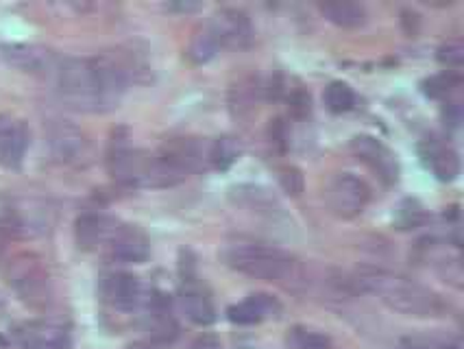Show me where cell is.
<instances>
[{"label":"cell","mask_w":464,"mask_h":349,"mask_svg":"<svg viewBox=\"0 0 464 349\" xmlns=\"http://www.w3.org/2000/svg\"><path fill=\"white\" fill-rule=\"evenodd\" d=\"M371 201V188L353 173H338L325 188V203L329 212L343 221L360 217Z\"/></svg>","instance_id":"6"},{"label":"cell","mask_w":464,"mask_h":349,"mask_svg":"<svg viewBox=\"0 0 464 349\" xmlns=\"http://www.w3.org/2000/svg\"><path fill=\"white\" fill-rule=\"evenodd\" d=\"M0 55L15 70L31 74H46V77H51L59 59L53 51L35 44H5L0 46Z\"/></svg>","instance_id":"11"},{"label":"cell","mask_w":464,"mask_h":349,"mask_svg":"<svg viewBox=\"0 0 464 349\" xmlns=\"http://www.w3.org/2000/svg\"><path fill=\"white\" fill-rule=\"evenodd\" d=\"M352 151L360 162L369 166L373 170L377 179L382 184L392 186L397 184L399 179V162L395 158V153L386 147L384 142L373 136H358L352 140Z\"/></svg>","instance_id":"9"},{"label":"cell","mask_w":464,"mask_h":349,"mask_svg":"<svg viewBox=\"0 0 464 349\" xmlns=\"http://www.w3.org/2000/svg\"><path fill=\"white\" fill-rule=\"evenodd\" d=\"M360 293H371L388 308L406 316H442L450 305L439 293L423 286L417 279H410L386 268L362 267L353 277Z\"/></svg>","instance_id":"2"},{"label":"cell","mask_w":464,"mask_h":349,"mask_svg":"<svg viewBox=\"0 0 464 349\" xmlns=\"http://www.w3.org/2000/svg\"><path fill=\"white\" fill-rule=\"evenodd\" d=\"M127 349H169V347L155 341H138V343H131Z\"/></svg>","instance_id":"31"},{"label":"cell","mask_w":464,"mask_h":349,"mask_svg":"<svg viewBox=\"0 0 464 349\" xmlns=\"http://www.w3.org/2000/svg\"><path fill=\"white\" fill-rule=\"evenodd\" d=\"M9 236L3 232V229H0V265H3L5 262V257H7V249H9Z\"/></svg>","instance_id":"32"},{"label":"cell","mask_w":464,"mask_h":349,"mask_svg":"<svg viewBox=\"0 0 464 349\" xmlns=\"http://www.w3.org/2000/svg\"><path fill=\"white\" fill-rule=\"evenodd\" d=\"M216 40L220 51L225 48H246L253 42V24L249 15L240 9H220L208 23H203Z\"/></svg>","instance_id":"7"},{"label":"cell","mask_w":464,"mask_h":349,"mask_svg":"<svg viewBox=\"0 0 464 349\" xmlns=\"http://www.w3.org/2000/svg\"><path fill=\"white\" fill-rule=\"evenodd\" d=\"M423 160L428 162L430 170L434 173L436 179L453 181L460 175V158L453 149L445 147L439 142H428L423 147Z\"/></svg>","instance_id":"19"},{"label":"cell","mask_w":464,"mask_h":349,"mask_svg":"<svg viewBox=\"0 0 464 349\" xmlns=\"http://www.w3.org/2000/svg\"><path fill=\"white\" fill-rule=\"evenodd\" d=\"M279 313H282V304H279L277 299L271 297V295L257 293L246 297L245 302L231 305V308L227 310V316H229L231 324L256 325L266 319H275V316H279Z\"/></svg>","instance_id":"15"},{"label":"cell","mask_w":464,"mask_h":349,"mask_svg":"<svg viewBox=\"0 0 464 349\" xmlns=\"http://www.w3.org/2000/svg\"><path fill=\"white\" fill-rule=\"evenodd\" d=\"M323 101H325V107L332 114H347V111H352L355 107V92L352 90V85L334 82L325 88Z\"/></svg>","instance_id":"23"},{"label":"cell","mask_w":464,"mask_h":349,"mask_svg":"<svg viewBox=\"0 0 464 349\" xmlns=\"http://www.w3.org/2000/svg\"><path fill=\"white\" fill-rule=\"evenodd\" d=\"M392 349H434V345L423 336H403L399 338Z\"/></svg>","instance_id":"29"},{"label":"cell","mask_w":464,"mask_h":349,"mask_svg":"<svg viewBox=\"0 0 464 349\" xmlns=\"http://www.w3.org/2000/svg\"><path fill=\"white\" fill-rule=\"evenodd\" d=\"M150 66L136 46H122L96 57H59L53 70L57 96L81 114H107L121 105L131 83L147 82Z\"/></svg>","instance_id":"1"},{"label":"cell","mask_w":464,"mask_h":349,"mask_svg":"<svg viewBox=\"0 0 464 349\" xmlns=\"http://www.w3.org/2000/svg\"><path fill=\"white\" fill-rule=\"evenodd\" d=\"M458 85H460V77L451 73V70H447V73L436 74L430 82H425V94L431 96V99H450L456 92Z\"/></svg>","instance_id":"26"},{"label":"cell","mask_w":464,"mask_h":349,"mask_svg":"<svg viewBox=\"0 0 464 349\" xmlns=\"http://www.w3.org/2000/svg\"><path fill=\"white\" fill-rule=\"evenodd\" d=\"M218 53H220V48H218V44H216L212 34H209L208 26L205 24L198 26V29L194 31L190 46H188V59H190L192 63H197V66H203V63L212 62Z\"/></svg>","instance_id":"21"},{"label":"cell","mask_w":464,"mask_h":349,"mask_svg":"<svg viewBox=\"0 0 464 349\" xmlns=\"http://www.w3.org/2000/svg\"><path fill=\"white\" fill-rule=\"evenodd\" d=\"M101 299L118 313H133L142 299L138 277L125 271H111L101 277Z\"/></svg>","instance_id":"10"},{"label":"cell","mask_w":464,"mask_h":349,"mask_svg":"<svg viewBox=\"0 0 464 349\" xmlns=\"http://www.w3.org/2000/svg\"><path fill=\"white\" fill-rule=\"evenodd\" d=\"M179 302L183 315H186L194 325L205 327L212 325L216 321V308L212 297H209V293L205 291L197 279L188 276V273L183 276L179 288Z\"/></svg>","instance_id":"14"},{"label":"cell","mask_w":464,"mask_h":349,"mask_svg":"<svg viewBox=\"0 0 464 349\" xmlns=\"http://www.w3.org/2000/svg\"><path fill=\"white\" fill-rule=\"evenodd\" d=\"M144 327H147L150 341L169 345L179 334V324H177L175 315H172L170 302L166 295L155 293L149 299L147 315H144Z\"/></svg>","instance_id":"13"},{"label":"cell","mask_w":464,"mask_h":349,"mask_svg":"<svg viewBox=\"0 0 464 349\" xmlns=\"http://www.w3.org/2000/svg\"><path fill=\"white\" fill-rule=\"evenodd\" d=\"M9 122H12V121H9V118L0 116V136H3V133H5V129H7Z\"/></svg>","instance_id":"33"},{"label":"cell","mask_w":464,"mask_h":349,"mask_svg":"<svg viewBox=\"0 0 464 349\" xmlns=\"http://www.w3.org/2000/svg\"><path fill=\"white\" fill-rule=\"evenodd\" d=\"M107 256L121 265H142L150 256V240L138 225L118 223L105 243Z\"/></svg>","instance_id":"8"},{"label":"cell","mask_w":464,"mask_h":349,"mask_svg":"<svg viewBox=\"0 0 464 349\" xmlns=\"http://www.w3.org/2000/svg\"><path fill=\"white\" fill-rule=\"evenodd\" d=\"M107 170L122 186L160 188L153 153L133 149L122 138H113L110 151H107Z\"/></svg>","instance_id":"4"},{"label":"cell","mask_w":464,"mask_h":349,"mask_svg":"<svg viewBox=\"0 0 464 349\" xmlns=\"http://www.w3.org/2000/svg\"><path fill=\"white\" fill-rule=\"evenodd\" d=\"M190 349H223V345H220V341L212 334H203L198 336L197 341L192 343Z\"/></svg>","instance_id":"30"},{"label":"cell","mask_w":464,"mask_h":349,"mask_svg":"<svg viewBox=\"0 0 464 349\" xmlns=\"http://www.w3.org/2000/svg\"><path fill=\"white\" fill-rule=\"evenodd\" d=\"M48 144L62 162H77L88 151V140L74 125L57 121L48 131Z\"/></svg>","instance_id":"17"},{"label":"cell","mask_w":464,"mask_h":349,"mask_svg":"<svg viewBox=\"0 0 464 349\" xmlns=\"http://www.w3.org/2000/svg\"><path fill=\"white\" fill-rule=\"evenodd\" d=\"M31 133L26 122L12 121L0 136V164L9 170H18L24 162L26 149H29Z\"/></svg>","instance_id":"18"},{"label":"cell","mask_w":464,"mask_h":349,"mask_svg":"<svg viewBox=\"0 0 464 349\" xmlns=\"http://www.w3.org/2000/svg\"><path fill=\"white\" fill-rule=\"evenodd\" d=\"M425 218H428V214H425L423 206L419 201H414V199H406L397 208L395 225L399 229H417L425 223Z\"/></svg>","instance_id":"25"},{"label":"cell","mask_w":464,"mask_h":349,"mask_svg":"<svg viewBox=\"0 0 464 349\" xmlns=\"http://www.w3.org/2000/svg\"><path fill=\"white\" fill-rule=\"evenodd\" d=\"M279 184L284 186V190L288 192V195H299L301 190H304V177L293 166H285V169L279 170Z\"/></svg>","instance_id":"28"},{"label":"cell","mask_w":464,"mask_h":349,"mask_svg":"<svg viewBox=\"0 0 464 349\" xmlns=\"http://www.w3.org/2000/svg\"><path fill=\"white\" fill-rule=\"evenodd\" d=\"M220 257L229 268L253 279L290 284L301 277V267L295 256L279 247L256 243V240H234L227 243Z\"/></svg>","instance_id":"3"},{"label":"cell","mask_w":464,"mask_h":349,"mask_svg":"<svg viewBox=\"0 0 464 349\" xmlns=\"http://www.w3.org/2000/svg\"><path fill=\"white\" fill-rule=\"evenodd\" d=\"M5 277L20 302L31 308H44L51 299V277H48L44 260L37 254L14 256L5 265Z\"/></svg>","instance_id":"5"},{"label":"cell","mask_w":464,"mask_h":349,"mask_svg":"<svg viewBox=\"0 0 464 349\" xmlns=\"http://www.w3.org/2000/svg\"><path fill=\"white\" fill-rule=\"evenodd\" d=\"M288 349H329V338L310 327H293L285 336Z\"/></svg>","instance_id":"24"},{"label":"cell","mask_w":464,"mask_h":349,"mask_svg":"<svg viewBox=\"0 0 464 349\" xmlns=\"http://www.w3.org/2000/svg\"><path fill=\"white\" fill-rule=\"evenodd\" d=\"M439 62L442 66L451 68L453 70H460L462 68V62H464V46L460 42H447V44H442L439 48Z\"/></svg>","instance_id":"27"},{"label":"cell","mask_w":464,"mask_h":349,"mask_svg":"<svg viewBox=\"0 0 464 349\" xmlns=\"http://www.w3.org/2000/svg\"><path fill=\"white\" fill-rule=\"evenodd\" d=\"M15 349H70L68 327L57 321H34L15 332Z\"/></svg>","instance_id":"12"},{"label":"cell","mask_w":464,"mask_h":349,"mask_svg":"<svg viewBox=\"0 0 464 349\" xmlns=\"http://www.w3.org/2000/svg\"><path fill=\"white\" fill-rule=\"evenodd\" d=\"M318 9L329 23L340 26V29H360L366 23V9L360 3H352V0L321 3Z\"/></svg>","instance_id":"20"},{"label":"cell","mask_w":464,"mask_h":349,"mask_svg":"<svg viewBox=\"0 0 464 349\" xmlns=\"http://www.w3.org/2000/svg\"><path fill=\"white\" fill-rule=\"evenodd\" d=\"M238 158H240V144L236 142L234 138H218L214 140V142H209L208 166H212V169H218V170L229 169V166Z\"/></svg>","instance_id":"22"},{"label":"cell","mask_w":464,"mask_h":349,"mask_svg":"<svg viewBox=\"0 0 464 349\" xmlns=\"http://www.w3.org/2000/svg\"><path fill=\"white\" fill-rule=\"evenodd\" d=\"M116 225L118 223L107 214L85 212L81 214L77 225H74V238H77V245L83 251H94L99 247H105Z\"/></svg>","instance_id":"16"}]
</instances>
